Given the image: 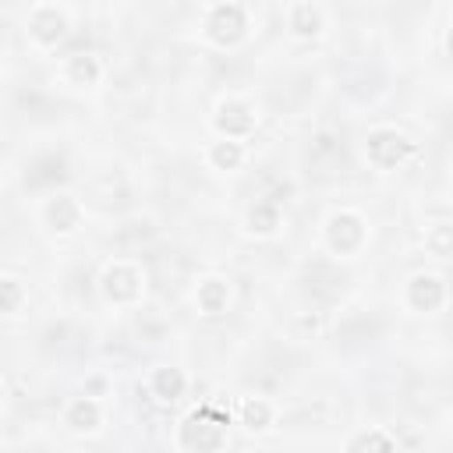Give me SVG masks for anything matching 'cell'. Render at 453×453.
<instances>
[{
	"mask_svg": "<svg viewBox=\"0 0 453 453\" xmlns=\"http://www.w3.org/2000/svg\"><path fill=\"white\" fill-rule=\"evenodd\" d=\"M226 428H230V414L212 403H202L180 418L173 442L180 453H219L226 446Z\"/></svg>",
	"mask_w": 453,
	"mask_h": 453,
	"instance_id": "cell-1",
	"label": "cell"
},
{
	"mask_svg": "<svg viewBox=\"0 0 453 453\" xmlns=\"http://www.w3.org/2000/svg\"><path fill=\"white\" fill-rule=\"evenodd\" d=\"M96 290L110 308H134L145 301V269L131 258H110L99 269Z\"/></svg>",
	"mask_w": 453,
	"mask_h": 453,
	"instance_id": "cell-2",
	"label": "cell"
},
{
	"mask_svg": "<svg viewBox=\"0 0 453 453\" xmlns=\"http://www.w3.org/2000/svg\"><path fill=\"white\" fill-rule=\"evenodd\" d=\"M322 244L329 255L336 258H357L368 244V223L357 209H336L329 212L326 226H322Z\"/></svg>",
	"mask_w": 453,
	"mask_h": 453,
	"instance_id": "cell-3",
	"label": "cell"
},
{
	"mask_svg": "<svg viewBox=\"0 0 453 453\" xmlns=\"http://www.w3.org/2000/svg\"><path fill=\"white\" fill-rule=\"evenodd\" d=\"M202 35L219 46V50H234L237 42H244L248 35V7L244 4H209L202 14Z\"/></svg>",
	"mask_w": 453,
	"mask_h": 453,
	"instance_id": "cell-4",
	"label": "cell"
},
{
	"mask_svg": "<svg viewBox=\"0 0 453 453\" xmlns=\"http://www.w3.org/2000/svg\"><path fill=\"white\" fill-rule=\"evenodd\" d=\"M414 152H418L414 142H411L403 131H396V127H372V131L365 134V159H368V166L379 170V173L400 170Z\"/></svg>",
	"mask_w": 453,
	"mask_h": 453,
	"instance_id": "cell-5",
	"label": "cell"
},
{
	"mask_svg": "<svg viewBox=\"0 0 453 453\" xmlns=\"http://www.w3.org/2000/svg\"><path fill=\"white\" fill-rule=\"evenodd\" d=\"M255 127H258V110L244 96H223L216 103V110H212V131H216V138L248 142Z\"/></svg>",
	"mask_w": 453,
	"mask_h": 453,
	"instance_id": "cell-6",
	"label": "cell"
},
{
	"mask_svg": "<svg viewBox=\"0 0 453 453\" xmlns=\"http://www.w3.org/2000/svg\"><path fill=\"white\" fill-rule=\"evenodd\" d=\"M39 223L53 237H74L81 230V223H85V205L71 191H53L39 205Z\"/></svg>",
	"mask_w": 453,
	"mask_h": 453,
	"instance_id": "cell-7",
	"label": "cell"
},
{
	"mask_svg": "<svg viewBox=\"0 0 453 453\" xmlns=\"http://www.w3.org/2000/svg\"><path fill=\"white\" fill-rule=\"evenodd\" d=\"M25 28H28V39H32L39 50H53V46L67 35L71 14H67V7H60V4H35V7L28 11V18H25Z\"/></svg>",
	"mask_w": 453,
	"mask_h": 453,
	"instance_id": "cell-8",
	"label": "cell"
},
{
	"mask_svg": "<svg viewBox=\"0 0 453 453\" xmlns=\"http://www.w3.org/2000/svg\"><path fill=\"white\" fill-rule=\"evenodd\" d=\"M449 290H446V280L439 273H414L403 287V304L411 311H421V315H432L446 304Z\"/></svg>",
	"mask_w": 453,
	"mask_h": 453,
	"instance_id": "cell-9",
	"label": "cell"
},
{
	"mask_svg": "<svg viewBox=\"0 0 453 453\" xmlns=\"http://www.w3.org/2000/svg\"><path fill=\"white\" fill-rule=\"evenodd\" d=\"M64 428L71 432V435H96V432H103V425H106V411H103V400H96V396H71L67 403H64Z\"/></svg>",
	"mask_w": 453,
	"mask_h": 453,
	"instance_id": "cell-10",
	"label": "cell"
},
{
	"mask_svg": "<svg viewBox=\"0 0 453 453\" xmlns=\"http://www.w3.org/2000/svg\"><path fill=\"white\" fill-rule=\"evenodd\" d=\"M57 74H60V81L67 88H96L103 81V60L96 53H88V50H78V53L60 60Z\"/></svg>",
	"mask_w": 453,
	"mask_h": 453,
	"instance_id": "cell-11",
	"label": "cell"
},
{
	"mask_svg": "<svg viewBox=\"0 0 453 453\" xmlns=\"http://www.w3.org/2000/svg\"><path fill=\"white\" fill-rule=\"evenodd\" d=\"M283 18H287V28L290 35L297 39H319L326 32V7L315 4V0H294L283 7Z\"/></svg>",
	"mask_w": 453,
	"mask_h": 453,
	"instance_id": "cell-12",
	"label": "cell"
},
{
	"mask_svg": "<svg viewBox=\"0 0 453 453\" xmlns=\"http://www.w3.org/2000/svg\"><path fill=\"white\" fill-rule=\"evenodd\" d=\"M234 301V287H230V276H219V273H205L198 283H195V308L202 315H223Z\"/></svg>",
	"mask_w": 453,
	"mask_h": 453,
	"instance_id": "cell-13",
	"label": "cell"
},
{
	"mask_svg": "<svg viewBox=\"0 0 453 453\" xmlns=\"http://www.w3.org/2000/svg\"><path fill=\"white\" fill-rule=\"evenodd\" d=\"M145 389H149L159 403H173V400H180V396L188 393V375H184V368H177V365H156V368L145 375Z\"/></svg>",
	"mask_w": 453,
	"mask_h": 453,
	"instance_id": "cell-14",
	"label": "cell"
},
{
	"mask_svg": "<svg viewBox=\"0 0 453 453\" xmlns=\"http://www.w3.org/2000/svg\"><path fill=\"white\" fill-rule=\"evenodd\" d=\"M273 421H276L273 400H265V396H241V400H237V425H244L251 435L269 432Z\"/></svg>",
	"mask_w": 453,
	"mask_h": 453,
	"instance_id": "cell-15",
	"label": "cell"
},
{
	"mask_svg": "<svg viewBox=\"0 0 453 453\" xmlns=\"http://www.w3.org/2000/svg\"><path fill=\"white\" fill-rule=\"evenodd\" d=\"M280 226H283V212H280L276 202H255V205H248V212H244V230H248L251 237H276Z\"/></svg>",
	"mask_w": 453,
	"mask_h": 453,
	"instance_id": "cell-16",
	"label": "cell"
},
{
	"mask_svg": "<svg viewBox=\"0 0 453 453\" xmlns=\"http://www.w3.org/2000/svg\"><path fill=\"white\" fill-rule=\"evenodd\" d=\"M244 159H248L244 142L216 138V142H209V149H205V163H209L212 170H219V173H234V170H241Z\"/></svg>",
	"mask_w": 453,
	"mask_h": 453,
	"instance_id": "cell-17",
	"label": "cell"
},
{
	"mask_svg": "<svg viewBox=\"0 0 453 453\" xmlns=\"http://www.w3.org/2000/svg\"><path fill=\"white\" fill-rule=\"evenodd\" d=\"M343 453H396V439L386 428H375V425L372 428H357L347 439Z\"/></svg>",
	"mask_w": 453,
	"mask_h": 453,
	"instance_id": "cell-18",
	"label": "cell"
},
{
	"mask_svg": "<svg viewBox=\"0 0 453 453\" xmlns=\"http://www.w3.org/2000/svg\"><path fill=\"white\" fill-rule=\"evenodd\" d=\"M25 297H28L25 283L18 276H11V273H0V315L21 311L25 308Z\"/></svg>",
	"mask_w": 453,
	"mask_h": 453,
	"instance_id": "cell-19",
	"label": "cell"
},
{
	"mask_svg": "<svg viewBox=\"0 0 453 453\" xmlns=\"http://www.w3.org/2000/svg\"><path fill=\"white\" fill-rule=\"evenodd\" d=\"M425 248H428L435 258H449V251H453V230H449L446 223L428 226V230H425Z\"/></svg>",
	"mask_w": 453,
	"mask_h": 453,
	"instance_id": "cell-20",
	"label": "cell"
},
{
	"mask_svg": "<svg viewBox=\"0 0 453 453\" xmlns=\"http://www.w3.org/2000/svg\"><path fill=\"white\" fill-rule=\"evenodd\" d=\"M103 389H106V379H103V375H92V379H88V386H85V396H96V400H99V396H103Z\"/></svg>",
	"mask_w": 453,
	"mask_h": 453,
	"instance_id": "cell-21",
	"label": "cell"
},
{
	"mask_svg": "<svg viewBox=\"0 0 453 453\" xmlns=\"http://www.w3.org/2000/svg\"><path fill=\"white\" fill-rule=\"evenodd\" d=\"M4 396H7V393H4V386H0V411H4Z\"/></svg>",
	"mask_w": 453,
	"mask_h": 453,
	"instance_id": "cell-22",
	"label": "cell"
}]
</instances>
